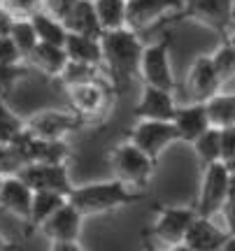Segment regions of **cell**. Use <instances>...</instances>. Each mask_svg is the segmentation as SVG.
<instances>
[{"label":"cell","instance_id":"5","mask_svg":"<svg viewBox=\"0 0 235 251\" xmlns=\"http://www.w3.org/2000/svg\"><path fill=\"white\" fill-rule=\"evenodd\" d=\"M170 49H172V35H163L158 42L142 47V54H140V65H137V75L142 84L147 86H156V89H165V91H175L177 81L172 75V65H170Z\"/></svg>","mask_w":235,"mask_h":251},{"label":"cell","instance_id":"16","mask_svg":"<svg viewBox=\"0 0 235 251\" xmlns=\"http://www.w3.org/2000/svg\"><path fill=\"white\" fill-rule=\"evenodd\" d=\"M30 200H33V188L28 186L21 177H17V175L2 177V184H0V207L5 212L14 214L21 221H28Z\"/></svg>","mask_w":235,"mask_h":251},{"label":"cell","instance_id":"36","mask_svg":"<svg viewBox=\"0 0 235 251\" xmlns=\"http://www.w3.org/2000/svg\"><path fill=\"white\" fill-rule=\"evenodd\" d=\"M75 0H42V7L49 12V14H54V17H63L65 12H68V7L73 5Z\"/></svg>","mask_w":235,"mask_h":251},{"label":"cell","instance_id":"10","mask_svg":"<svg viewBox=\"0 0 235 251\" xmlns=\"http://www.w3.org/2000/svg\"><path fill=\"white\" fill-rule=\"evenodd\" d=\"M81 126L86 124L73 109H45L26 119V130L33 137H42V140H63L70 133L79 130Z\"/></svg>","mask_w":235,"mask_h":251},{"label":"cell","instance_id":"27","mask_svg":"<svg viewBox=\"0 0 235 251\" xmlns=\"http://www.w3.org/2000/svg\"><path fill=\"white\" fill-rule=\"evenodd\" d=\"M209 61H212V68L217 70L219 79L224 81H233L235 75V45L231 35H224L221 45L214 49V54H209Z\"/></svg>","mask_w":235,"mask_h":251},{"label":"cell","instance_id":"6","mask_svg":"<svg viewBox=\"0 0 235 251\" xmlns=\"http://www.w3.org/2000/svg\"><path fill=\"white\" fill-rule=\"evenodd\" d=\"M65 89H68L70 109H73L77 117H81L84 124H93L98 117L107 114L109 98H112L109 81H103L100 77H96V79L70 84Z\"/></svg>","mask_w":235,"mask_h":251},{"label":"cell","instance_id":"25","mask_svg":"<svg viewBox=\"0 0 235 251\" xmlns=\"http://www.w3.org/2000/svg\"><path fill=\"white\" fill-rule=\"evenodd\" d=\"M30 24L35 28V35L40 42H52V45H61L63 47L65 42V35H68V30H65L63 21L54 14H49L45 9H37L30 14Z\"/></svg>","mask_w":235,"mask_h":251},{"label":"cell","instance_id":"35","mask_svg":"<svg viewBox=\"0 0 235 251\" xmlns=\"http://www.w3.org/2000/svg\"><path fill=\"white\" fill-rule=\"evenodd\" d=\"M0 63H5V65H21L24 63V56L9 35H0Z\"/></svg>","mask_w":235,"mask_h":251},{"label":"cell","instance_id":"8","mask_svg":"<svg viewBox=\"0 0 235 251\" xmlns=\"http://www.w3.org/2000/svg\"><path fill=\"white\" fill-rule=\"evenodd\" d=\"M128 140L135 144L137 149H142V151L156 163H158L161 153L165 151L172 142H180L172 121H154V119H140V121L131 128Z\"/></svg>","mask_w":235,"mask_h":251},{"label":"cell","instance_id":"19","mask_svg":"<svg viewBox=\"0 0 235 251\" xmlns=\"http://www.w3.org/2000/svg\"><path fill=\"white\" fill-rule=\"evenodd\" d=\"M61 21H63V26L68 33L91 35V37H100V33H103L91 0H75L73 5L68 7V12L61 17Z\"/></svg>","mask_w":235,"mask_h":251},{"label":"cell","instance_id":"34","mask_svg":"<svg viewBox=\"0 0 235 251\" xmlns=\"http://www.w3.org/2000/svg\"><path fill=\"white\" fill-rule=\"evenodd\" d=\"M0 5L14 17H30L33 12L42 9V0H0Z\"/></svg>","mask_w":235,"mask_h":251},{"label":"cell","instance_id":"33","mask_svg":"<svg viewBox=\"0 0 235 251\" xmlns=\"http://www.w3.org/2000/svg\"><path fill=\"white\" fill-rule=\"evenodd\" d=\"M219 163L235 168V126L219 128Z\"/></svg>","mask_w":235,"mask_h":251},{"label":"cell","instance_id":"15","mask_svg":"<svg viewBox=\"0 0 235 251\" xmlns=\"http://www.w3.org/2000/svg\"><path fill=\"white\" fill-rule=\"evenodd\" d=\"M175 98L172 91L156 89V86H147L142 89V96L133 107V114L137 119H154V121H172L175 114Z\"/></svg>","mask_w":235,"mask_h":251},{"label":"cell","instance_id":"18","mask_svg":"<svg viewBox=\"0 0 235 251\" xmlns=\"http://www.w3.org/2000/svg\"><path fill=\"white\" fill-rule=\"evenodd\" d=\"M186 84H189L193 100H198V102H205L212 93L221 91V86H224V81L219 79L217 70L212 68L209 56H196V61L191 63L189 68V81Z\"/></svg>","mask_w":235,"mask_h":251},{"label":"cell","instance_id":"26","mask_svg":"<svg viewBox=\"0 0 235 251\" xmlns=\"http://www.w3.org/2000/svg\"><path fill=\"white\" fill-rule=\"evenodd\" d=\"M91 2L103 30L126 26V0H91Z\"/></svg>","mask_w":235,"mask_h":251},{"label":"cell","instance_id":"20","mask_svg":"<svg viewBox=\"0 0 235 251\" xmlns=\"http://www.w3.org/2000/svg\"><path fill=\"white\" fill-rule=\"evenodd\" d=\"M26 63H30V68L37 70L45 77H54L58 79V75L63 72L65 63H68V54L61 45H52V42H37L35 49L30 51V56L26 58Z\"/></svg>","mask_w":235,"mask_h":251},{"label":"cell","instance_id":"21","mask_svg":"<svg viewBox=\"0 0 235 251\" xmlns=\"http://www.w3.org/2000/svg\"><path fill=\"white\" fill-rule=\"evenodd\" d=\"M63 49H65V54H68V61L103 68V51H100L98 37L68 33V35H65V42H63Z\"/></svg>","mask_w":235,"mask_h":251},{"label":"cell","instance_id":"7","mask_svg":"<svg viewBox=\"0 0 235 251\" xmlns=\"http://www.w3.org/2000/svg\"><path fill=\"white\" fill-rule=\"evenodd\" d=\"M196 216L193 207H170L158 205L156 207V219L152 226V235L156 242H161L165 249H182V240L189 224Z\"/></svg>","mask_w":235,"mask_h":251},{"label":"cell","instance_id":"14","mask_svg":"<svg viewBox=\"0 0 235 251\" xmlns=\"http://www.w3.org/2000/svg\"><path fill=\"white\" fill-rule=\"evenodd\" d=\"M81 226H84V216L70 202H65L37 230H42L49 242H61V240H79Z\"/></svg>","mask_w":235,"mask_h":251},{"label":"cell","instance_id":"11","mask_svg":"<svg viewBox=\"0 0 235 251\" xmlns=\"http://www.w3.org/2000/svg\"><path fill=\"white\" fill-rule=\"evenodd\" d=\"M235 240L233 230L219 228L209 216H193V221L189 224L184 240H182V249L189 251H221L228 249L231 242Z\"/></svg>","mask_w":235,"mask_h":251},{"label":"cell","instance_id":"28","mask_svg":"<svg viewBox=\"0 0 235 251\" xmlns=\"http://www.w3.org/2000/svg\"><path fill=\"white\" fill-rule=\"evenodd\" d=\"M9 37H12V42L17 45L19 51H21L24 63H26V58L30 56V51L35 49V45L40 42L37 35H35V28H33V24H30V19L28 17H17L14 19V24H12V28H9Z\"/></svg>","mask_w":235,"mask_h":251},{"label":"cell","instance_id":"30","mask_svg":"<svg viewBox=\"0 0 235 251\" xmlns=\"http://www.w3.org/2000/svg\"><path fill=\"white\" fill-rule=\"evenodd\" d=\"M26 126V119H21L14 109L7 105V98L0 96V142L14 140Z\"/></svg>","mask_w":235,"mask_h":251},{"label":"cell","instance_id":"2","mask_svg":"<svg viewBox=\"0 0 235 251\" xmlns=\"http://www.w3.org/2000/svg\"><path fill=\"white\" fill-rule=\"evenodd\" d=\"M140 200H145V191H135V188L126 186L119 179L73 186L70 193H68V202L81 216L107 214V212H114V209H121V207L135 205Z\"/></svg>","mask_w":235,"mask_h":251},{"label":"cell","instance_id":"1","mask_svg":"<svg viewBox=\"0 0 235 251\" xmlns=\"http://www.w3.org/2000/svg\"><path fill=\"white\" fill-rule=\"evenodd\" d=\"M100 51H103V65L107 70L112 91H124L128 81L137 75L140 54H142V40L140 33L131 28H114L100 33Z\"/></svg>","mask_w":235,"mask_h":251},{"label":"cell","instance_id":"24","mask_svg":"<svg viewBox=\"0 0 235 251\" xmlns=\"http://www.w3.org/2000/svg\"><path fill=\"white\" fill-rule=\"evenodd\" d=\"M205 112L212 128H228L235 126V96L217 91L205 100Z\"/></svg>","mask_w":235,"mask_h":251},{"label":"cell","instance_id":"3","mask_svg":"<svg viewBox=\"0 0 235 251\" xmlns=\"http://www.w3.org/2000/svg\"><path fill=\"white\" fill-rule=\"evenodd\" d=\"M233 184H235V168H228V165L219 161L203 165L198 200L193 205L196 214L214 219L221 212V207L226 205L228 198L233 196Z\"/></svg>","mask_w":235,"mask_h":251},{"label":"cell","instance_id":"13","mask_svg":"<svg viewBox=\"0 0 235 251\" xmlns=\"http://www.w3.org/2000/svg\"><path fill=\"white\" fill-rule=\"evenodd\" d=\"M180 12L182 0H126V28L142 33Z\"/></svg>","mask_w":235,"mask_h":251},{"label":"cell","instance_id":"32","mask_svg":"<svg viewBox=\"0 0 235 251\" xmlns=\"http://www.w3.org/2000/svg\"><path fill=\"white\" fill-rule=\"evenodd\" d=\"M30 70L24 68V63L21 65H5V63H0V96H5L7 98V93L14 86H17L21 79H26Z\"/></svg>","mask_w":235,"mask_h":251},{"label":"cell","instance_id":"12","mask_svg":"<svg viewBox=\"0 0 235 251\" xmlns=\"http://www.w3.org/2000/svg\"><path fill=\"white\" fill-rule=\"evenodd\" d=\"M17 177H21L33 191H56L68 196L73 188L68 165H56V163L30 161L19 170Z\"/></svg>","mask_w":235,"mask_h":251},{"label":"cell","instance_id":"37","mask_svg":"<svg viewBox=\"0 0 235 251\" xmlns=\"http://www.w3.org/2000/svg\"><path fill=\"white\" fill-rule=\"evenodd\" d=\"M52 251H84L79 240H61V242H49Z\"/></svg>","mask_w":235,"mask_h":251},{"label":"cell","instance_id":"29","mask_svg":"<svg viewBox=\"0 0 235 251\" xmlns=\"http://www.w3.org/2000/svg\"><path fill=\"white\" fill-rule=\"evenodd\" d=\"M191 147H193V151L198 156L200 168H203V165H209V163H217L219 161V128H212V126H209L205 133H200L198 137L191 142Z\"/></svg>","mask_w":235,"mask_h":251},{"label":"cell","instance_id":"31","mask_svg":"<svg viewBox=\"0 0 235 251\" xmlns=\"http://www.w3.org/2000/svg\"><path fill=\"white\" fill-rule=\"evenodd\" d=\"M98 70H100V68H96V65L68 61V63H65V68H63V72L58 75V81H61L63 86H70V84H77V81L96 79V77H98Z\"/></svg>","mask_w":235,"mask_h":251},{"label":"cell","instance_id":"9","mask_svg":"<svg viewBox=\"0 0 235 251\" xmlns=\"http://www.w3.org/2000/svg\"><path fill=\"white\" fill-rule=\"evenodd\" d=\"M233 0H182L184 17L196 21L200 26H208L224 35H231L233 28Z\"/></svg>","mask_w":235,"mask_h":251},{"label":"cell","instance_id":"22","mask_svg":"<svg viewBox=\"0 0 235 251\" xmlns=\"http://www.w3.org/2000/svg\"><path fill=\"white\" fill-rule=\"evenodd\" d=\"M28 153L30 161L40 163H56V165H68V161L73 158L70 144L63 140H42V137H33L28 142Z\"/></svg>","mask_w":235,"mask_h":251},{"label":"cell","instance_id":"38","mask_svg":"<svg viewBox=\"0 0 235 251\" xmlns=\"http://www.w3.org/2000/svg\"><path fill=\"white\" fill-rule=\"evenodd\" d=\"M7 249H14V244H12L9 237H5V235L0 233V251H7Z\"/></svg>","mask_w":235,"mask_h":251},{"label":"cell","instance_id":"17","mask_svg":"<svg viewBox=\"0 0 235 251\" xmlns=\"http://www.w3.org/2000/svg\"><path fill=\"white\" fill-rule=\"evenodd\" d=\"M172 126H175V130H177V140H180V142L191 144L200 133H205V130L209 128L208 112H205V102L193 100L191 105L175 107Z\"/></svg>","mask_w":235,"mask_h":251},{"label":"cell","instance_id":"23","mask_svg":"<svg viewBox=\"0 0 235 251\" xmlns=\"http://www.w3.org/2000/svg\"><path fill=\"white\" fill-rule=\"evenodd\" d=\"M68 202V196L56 193V191H33V200H30V214H28V228L37 230L45 224L49 216L54 214L61 205Z\"/></svg>","mask_w":235,"mask_h":251},{"label":"cell","instance_id":"4","mask_svg":"<svg viewBox=\"0 0 235 251\" xmlns=\"http://www.w3.org/2000/svg\"><path fill=\"white\" fill-rule=\"evenodd\" d=\"M109 168H112L114 179L124 181L126 186L135 188V191H145L149 186L152 177H154L156 161H152L142 149H137L131 140H126L124 144L112 149Z\"/></svg>","mask_w":235,"mask_h":251},{"label":"cell","instance_id":"39","mask_svg":"<svg viewBox=\"0 0 235 251\" xmlns=\"http://www.w3.org/2000/svg\"><path fill=\"white\" fill-rule=\"evenodd\" d=\"M0 184H2V175H0Z\"/></svg>","mask_w":235,"mask_h":251}]
</instances>
